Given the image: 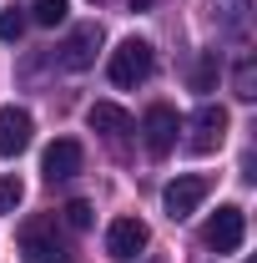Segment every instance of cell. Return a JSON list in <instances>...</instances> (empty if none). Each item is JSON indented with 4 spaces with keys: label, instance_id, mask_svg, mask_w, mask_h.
I'll use <instances>...</instances> for the list:
<instances>
[{
    "label": "cell",
    "instance_id": "obj_1",
    "mask_svg": "<svg viewBox=\"0 0 257 263\" xmlns=\"http://www.w3.org/2000/svg\"><path fill=\"white\" fill-rule=\"evenodd\" d=\"M20 253H26V263H76L61 228H56V218H31L20 228Z\"/></svg>",
    "mask_w": 257,
    "mask_h": 263
},
{
    "label": "cell",
    "instance_id": "obj_2",
    "mask_svg": "<svg viewBox=\"0 0 257 263\" xmlns=\"http://www.w3.org/2000/svg\"><path fill=\"white\" fill-rule=\"evenodd\" d=\"M152 66H157L152 46L131 35V41H121V46L111 51V66H106V71H111V81H116V86H141V81L152 76Z\"/></svg>",
    "mask_w": 257,
    "mask_h": 263
},
{
    "label": "cell",
    "instance_id": "obj_3",
    "mask_svg": "<svg viewBox=\"0 0 257 263\" xmlns=\"http://www.w3.org/2000/svg\"><path fill=\"white\" fill-rule=\"evenodd\" d=\"M207 193H212V177H202V172H182L177 182H166L161 208H166V218H192Z\"/></svg>",
    "mask_w": 257,
    "mask_h": 263
},
{
    "label": "cell",
    "instance_id": "obj_4",
    "mask_svg": "<svg viewBox=\"0 0 257 263\" xmlns=\"http://www.w3.org/2000/svg\"><path fill=\"white\" fill-rule=\"evenodd\" d=\"M242 233H247L242 208H232V202H227V208L212 213V223H207L202 238H207V248H212V253H237V248H242Z\"/></svg>",
    "mask_w": 257,
    "mask_h": 263
},
{
    "label": "cell",
    "instance_id": "obj_5",
    "mask_svg": "<svg viewBox=\"0 0 257 263\" xmlns=\"http://www.w3.org/2000/svg\"><path fill=\"white\" fill-rule=\"evenodd\" d=\"M86 162V152H81V142L76 137H56L51 147H46V157H40V172H46V182H66V177H76Z\"/></svg>",
    "mask_w": 257,
    "mask_h": 263
},
{
    "label": "cell",
    "instance_id": "obj_6",
    "mask_svg": "<svg viewBox=\"0 0 257 263\" xmlns=\"http://www.w3.org/2000/svg\"><path fill=\"white\" fill-rule=\"evenodd\" d=\"M187 127H192V137H187V147H192V152H217V147H222V137H227V111L207 101V106H197V117L187 122Z\"/></svg>",
    "mask_w": 257,
    "mask_h": 263
},
{
    "label": "cell",
    "instance_id": "obj_7",
    "mask_svg": "<svg viewBox=\"0 0 257 263\" xmlns=\"http://www.w3.org/2000/svg\"><path fill=\"white\" fill-rule=\"evenodd\" d=\"M141 132H146V152H152V157H166V152L177 147V132H182V122H177V111H172V106H161V101H157V106L146 111Z\"/></svg>",
    "mask_w": 257,
    "mask_h": 263
},
{
    "label": "cell",
    "instance_id": "obj_8",
    "mask_svg": "<svg viewBox=\"0 0 257 263\" xmlns=\"http://www.w3.org/2000/svg\"><path fill=\"white\" fill-rule=\"evenodd\" d=\"M141 248H146V223H141V218H116V223L106 228V253L116 263H131Z\"/></svg>",
    "mask_w": 257,
    "mask_h": 263
},
{
    "label": "cell",
    "instance_id": "obj_9",
    "mask_svg": "<svg viewBox=\"0 0 257 263\" xmlns=\"http://www.w3.org/2000/svg\"><path fill=\"white\" fill-rule=\"evenodd\" d=\"M31 111H20V106H5L0 111V157H20L26 147H31Z\"/></svg>",
    "mask_w": 257,
    "mask_h": 263
},
{
    "label": "cell",
    "instance_id": "obj_10",
    "mask_svg": "<svg viewBox=\"0 0 257 263\" xmlns=\"http://www.w3.org/2000/svg\"><path fill=\"white\" fill-rule=\"evenodd\" d=\"M96 46H101V26H76L71 41L61 46V66L66 71H86L96 61Z\"/></svg>",
    "mask_w": 257,
    "mask_h": 263
},
{
    "label": "cell",
    "instance_id": "obj_11",
    "mask_svg": "<svg viewBox=\"0 0 257 263\" xmlns=\"http://www.w3.org/2000/svg\"><path fill=\"white\" fill-rule=\"evenodd\" d=\"M86 127L101 132V137H111V142H121V137L131 132V117L121 111V106H111V101H96V106L86 111Z\"/></svg>",
    "mask_w": 257,
    "mask_h": 263
},
{
    "label": "cell",
    "instance_id": "obj_12",
    "mask_svg": "<svg viewBox=\"0 0 257 263\" xmlns=\"http://www.w3.org/2000/svg\"><path fill=\"white\" fill-rule=\"evenodd\" d=\"M26 15H31L35 26H61L66 15H71V5H66V0H35Z\"/></svg>",
    "mask_w": 257,
    "mask_h": 263
},
{
    "label": "cell",
    "instance_id": "obj_13",
    "mask_svg": "<svg viewBox=\"0 0 257 263\" xmlns=\"http://www.w3.org/2000/svg\"><path fill=\"white\" fill-rule=\"evenodd\" d=\"M31 26V15L20 10V5H10V10H0V41H20Z\"/></svg>",
    "mask_w": 257,
    "mask_h": 263
},
{
    "label": "cell",
    "instance_id": "obj_14",
    "mask_svg": "<svg viewBox=\"0 0 257 263\" xmlns=\"http://www.w3.org/2000/svg\"><path fill=\"white\" fill-rule=\"evenodd\" d=\"M212 81H217V51H202V61L192 71V86L197 91H212Z\"/></svg>",
    "mask_w": 257,
    "mask_h": 263
},
{
    "label": "cell",
    "instance_id": "obj_15",
    "mask_svg": "<svg viewBox=\"0 0 257 263\" xmlns=\"http://www.w3.org/2000/svg\"><path fill=\"white\" fill-rule=\"evenodd\" d=\"M20 197H26L20 177H0V213H15V208H20Z\"/></svg>",
    "mask_w": 257,
    "mask_h": 263
},
{
    "label": "cell",
    "instance_id": "obj_16",
    "mask_svg": "<svg viewBox=\"0 0 257 263\" xmlns=\"http://www.w3.org/2000/svg\"><path fill=\"white\" fill-rule=\"evenodd\" d=\"M237 97H242V101H252V97H257V66H252V61L237 66Z\"/></svg>",
    "mask_w": 257,
    "mask_h": 263
},
{
    "label": "cell",
    "instance_id": "obj_17",
    "mask_svg": "<svg viewBox=\"0 0 257 263\" xmlns=\"http://www.w3.org/2000/svg\"><path fill=\"white\" fill-rule=\"evenodd\" d=\"M66 223L71 228H91V202H71L66 208Z\"/></svg>",
    "mask_w": 257,
    "mask_h": 263
}]
</instances>
